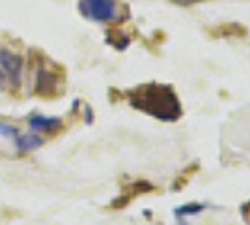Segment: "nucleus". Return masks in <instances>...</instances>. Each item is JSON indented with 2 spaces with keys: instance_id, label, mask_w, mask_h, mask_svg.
<instances>
[{
  "instance_id": "f257e3e1",
  "label": "nucleus",
  "mask_w": 250,
  "mask_h": 225,
  "mask_svg": "<svg viewBox=\"0 0 250 225\" xmlns=\"http://www.w3.org/2000/svg\"><path fill=\"white\" fill-rule=\"evenodd\" d=\"M133 105L153 115V117L163 118V120L177 118L181 113L176 94L168 86L161 85H149L146 88H138L136 94L133 96Z\"/></svg>"
},
{
  "instance_id": "f03ea898",
  "label": "nucleus",
  "mask_w": 250,
  "mask_h": 225,
  "mask_svg": "<svg viewBox=\"0 0 250 225\" xmlns=\"http://www.w3.org/2000/svg\"><path fill=\"white\" fill-rule=\"evenodd\" d=\"M83 11L97 23H110L118 15L114 0H84Z\"/></svg>"
},
{
  "instance_id": "7ed1b4c3",
  "label": "nucleus",
  "mask_w": 250,
  "mask_h": 225,
  "mask_svg": "<svg viewBox=\"0 0 250 225\" xmlns=\"http://www.w3.org/2000/svg\"><path fill=\"white\" fill-rule=\"evenodd\" d=\"M0 70L4 72V75H8L15 85H19L22 75V58L8 49H0Z\"/></svg>"
},
{
  "instance_id": "20e7f679",
  "label": "nucleus",
  "mask_w": 250,
  "mask_h": 225,
  "mask_svg": "<svg viewBox=\"0 0 250 225\" xmlns=\"http://www.w3.org/2000/svg\"><path fill=\"white\" fill-rule=\"evenodd\" d=\"M28 124L34 133H52L62 128V120L58 117H43V115H34L28 118Z\"/></svg>"
},
{
  "instance_id": "39448f33",
  "label": "nucleus",
  "mask_w": 250,
  "mask_h": 225,
  "mask_svg": "<svg viewBox=\"0 0 250 225\" xmlns=\"http://www.w3.org/2000/svg\"><path fill=\"white\" fill-rule=\"evenodd\" d=\"M56 75H52L51 72L47 70H42L40 75H38V83H36V92L42 94V96H51L52 92L56 90Z\"/></svg>"
},
{
  "instance_id": "423d86ee",
  "label": "nucleus",
  "mask_w": 250,
  "mask_h": 225,
  "mask_svg": "<svg viewBox=\"0 0 250 225\" xmlns=\"http://www.w3.org/2000/svg\"><path fill=\"white\" fill-rule=\"evenodd\" d=\"M17 149L21 150V152H34V150L42 149L43 145V139L38 135V133H24V135H19L17 137Z\"/></svg>"
},
{
  "instance_id": "0eeeda50",
  "label": "nucleus",
  "mask_w": 250,
  "mask_h": 225,
  "mask_svg": "<svg viewBox=\"0 0 250 225\" xmlns=\"http://www.w3.org/2000/svg\"><path fill=\"white\" fill-rule=\"evenodd\" d=\"M0 135L6 137V139H17V137H19V129L15 128V126L0 122Z\"/></svg>"
},
{
  "instance_id": "6e6552de",
  "label": "nucleus",
  "mask_w": 250,
  "mask_h": 225,
  "mask_svg": "<svg viewBox=\"0 0 250 225\" xmlns=\"http://www.w3.org/2000/svg\"><path fill=\"white\" fill-rule=\"evenodd\" d=\"M4 81H6V75H4V72L0 70V86L4 85Z\"/></svg>"
}]
</instances>
